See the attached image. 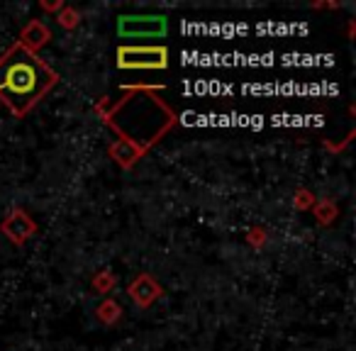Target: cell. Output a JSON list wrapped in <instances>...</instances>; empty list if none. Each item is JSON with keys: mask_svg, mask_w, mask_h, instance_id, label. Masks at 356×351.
Masks as SVG:
<instances>
[{"mask_svg": "<svg viewBox=\"0 0 356 351\" xmlns=\"http://www.w3.org/2000/svg\"><path fill=\"white\" fill-rule=\"evenodd\" d=\"M56 83L59 74L17 42L0 56V103L10 110L13 117H25L56 88Z\"/></svg>", "mask_w": 356, "mask_h": 351, "instance_id": "cell-1", "label": "cell"}, {"mask_svg": "<svg viewBox=\"0 0 356 351\" xmlns=\"http://www.w3.org/2000/svg\"><path fill=\"white\" fill-rule=\"evenodd\" d=\"M118 69L122 71H163L168 69V49L161 44L118 47Z\"/></svg>", "mask_w": 356, "mask_h": 351, "instance_id": "cell-2", "label": "cell"}, {"mask_svg": "<svg viewBox=\"0 0 356 351\" xmlns=\"http://www.w3.org/2000/svg\"><path fill=\"white\" fill-rule=\"evenodd\" d=\"M168 32V20L163 15H120V40H161Z\"/></svg>", "mask_w": 356, "mask_h": 351, "instance_id": "cell-3", "label": "cell"}, {"mask_svg": "<svg viewBox=\"0 0 356 351\" xmlns=\"http://www.w3.org/2000/svg\"><path fill=\"white\" fill-rule=\"evenodd\" d=\"M0 232L6 234L15 247H25L37 234V222L32 220V215L25 213L22 208H13L10 213H8V218L0 222Z\"/></svg>", "mask_w": 356, "mask_h": 351, "instance_id": "cell-4", "label": "cell"}, {"mask_svg": "<svg viewBox=\"0 0 356 351\" xmlns=\"http://www.w3.org/2000/svg\"><path fill=\"white\" fill-rule=\"evenodd\" d=\"M127 295L137 307L149 310V307H152L154 302L163 295V288L159 286L154 276H149V273H139V276L127 286Z\"/></svg>", "mask_w": 356, "mask_h": 351, "instance_id": "cell-5", "label": "cell"}, {"mask_svg": "<svg viewBox=\"0 0 356 351\" xmlns=\"http://www.w3.org/2000/svg\"><path fill=\"white\" fill-rule=\"evenodd\" d=\"M49 42H51V30H49V27H47L42 20H30L25 27H22L17 44H20L22 49L30 51V54H37V51L44 49Z\"/></svg>", "mask_w": 356, "mask_h": 351, "instance_id": "cell-6", "label": "cell"}, {"mask_svg": "<svg viewBox=\"0 0 356 351\" xmlns=\"http://www.w3.org/2000/svg\"><path fill=\"white\" fill-rule=\"evenodd\" d=\"M144 154H147V152H142L137 144L124 142V139H115V142L108 147V156L113 158L118 166L127 168V171H129V168H134V163H137Z\"/></svg>", "mask_w": 356, "mask_h": 351, "instance_id": "cell-7", "label": "cell"}, {"mask_svg": "<svg viewBox=\"0 0 356 351\" xmlns=\"http://www.w3.org/2000/svg\"><path fill=\"white\" fill-rule=\"evenodd\" d=\"M312 215H315L317 225H322V227H330V225L339 218V208H337L334 200L322 198V200H317V203L312 205Z\"/></svg>", "mask_w": 356, "mask_h": 351, "instance_id": "cell-8", "label": "cell"}, {"mask_svg": "<svg viewBox=\"0 0 356 351\" xmlns=\"http://www.w3.org/2000/svg\"><path fill=\"white\" fill-rule=\"evenodd\" d=\"M95 315H98V320L103 322V325L113 327L122 320V307H120L118 300H113V297H105V300L95 307Z\"/></svg>", "mask_w": 356, "mask_h": 351, "instance_id": "cell-9", "label": "cell"}, {"mask_svg": "<svg viewBox=\"0 0 356 351\" xmlns=\"http://www.w3.org/2000/svg\"><path fill=\"white\" fill-rule=\"evenodd\" d=\"M115 283H118L115 273L110 271V268H103V271H98V273L93 276L90 286H93V291H95V293H100V295H108V293L115 288Z\"/></svg>", "mask_w": 356, "mask_h": 351, "instance_id": "cell-10", "label": "cell"}, {"mask_svg": "<svg viewBox=\"0 0 356 351\" xmlns=\"http://www.w3.org/2000/svg\"><path fill=\"white\" fill-rule=\"evenodd\" d=\"M56 22H59L61 30L74 32L76 27L81 25V13L76 10V8H71V6H64L59 13H56Z\"/></svg>", "mask_w": 356, "mask_h": 351, "instance_id": "cell-11", "label": "cell"}, {"mask_svg": "<svg viewBox=\"0 0 356 351\" xmlns=\"http://www.w3.org/2000/svg\"><path fill=\"white\" fill-rule=\"evenodd\" d=\"M317 203V195L312 193L310 188H298L296 195H293V205L298 210H312V205Z\"/></svg>", "mask_w": 356, "mask_h": 351, "instance_id": "cell-12", "label": "cell"}, {"mask_svg": "<svg viewBox=\"0 0 356 351\" xmlns=\"http://www.w3.org/2000/svg\"><path fill=\"white\" fill-rule=\"evenodd\" d=\"M247 242H249V247H254V249L266 247V242H268L266 227H261V225H254V227H249V232H247Z\"/></svg>", "mask_w": 356, "mask_h": 351, "instance_id": "cell-13", "label": "cell"}, {"mask_svg": "<svg viewBox=\"0 0 356 351\" xmlns=\"http://www.w3.org/2000/svg\"><path fill=\"white\" fill-rule=\"evenodd\" d=\"M354 137H356V132H354V129H351V132L346 134V137L341 139V142H337V144H332V142H325V149H330V152L339 154V152H344V149L349 147V144H351V139H354Z\"/></svg>", "mask_w": 356, "mask_h": 351, "instance_id": "cell-14", "label": "cell"}, {"mask_svg": "<svg viewBox=\"0 0 356 351\" xmlns=\"http://www.w3.org/2000/svg\"><path fill=\"white\" fill-rule=\"evenodd\" d=\"M40 8L44 13H54V15H56V13L64 8V0H40Z\"/></svg>", "mask_w": 356, "mask_h": 351, "instance_id": "cell-15", "label": "cell"}, {"mask_svg": "<svg viewBox=\"0 0 356 351\" xmlns=\"http://www.w3.org/2000/svg\"><path fill=\"white\" fill-rule=\"evenodd\" d=\"M312 10H339V3H312Z\"/></svg>", "mask_w": 356, "mask_h": 351, "instance_id": "cell-16", "label": "cell"}, {"mask_svg": "<svg viewBox=\"0 0 356 351\" xmlns=\"http://www.w3.org/2000/svg\"><path fill=\"white\" fill-rule=\"evenodd\" d=\"M346 32H349V40H354V32H356V22L354 20L349 22V30H346Z\"/></svg>", "mask_w": 356, "mask_h": 351, "instance_id": "cell-17", "label": "cell"}]
</instances>
